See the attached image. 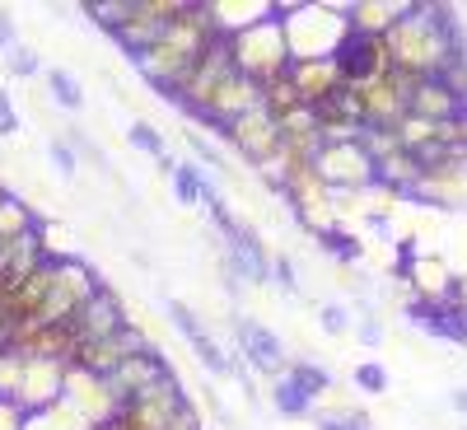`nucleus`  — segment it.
I'll return each mask as SVG.
<instances>
[{
	"label": "nucleus",
	"instance_id": "obj_28",
	"mask_svg": "<svg viewBox=\"0 0 467 430\" xmlns=\"http://www.w3.org/2000/svg\"><path fill=\"white\" fill-rule=\"evenodd\" d=\"M37 225H43V220H37V215L28 211V202H19L15 192H10L5 206H0V244H15V239H24V234H33Z\"/></svg>",
	"mask_w": 467,
	"mask_h": 430
},
{
	"label": "nucleus",
	"instance_id": "obj_24",
	"mask_svg": "<svg viewBox=\"0 0 467 430\" xmlns=\"http://www.w3.org/2000/svg\"><path fill=\"white\" fill-rule=\"evenodd\" d=\"M290 80H295V89H299V103H308V108H318V103H327L346 80H341V70H337V61L332 57H314V61H295L290 66Z\"/></svg>",
	"mask_w": 467,
	"mask_h": 430
},
{
	"label": "nucleus",
	"instance_id": "obj_40",
	"mask_svg": "<svg viewBox=\"0 0 467 430\" xmlns=\"http://www.w3.org/2000/svg\"><path fill=\"white\" fill-rule=\"evenodd\" d=\"M5 70H10V75H19V80H33V75H47V70H43V57H37L33 47H24V43L5 57Z\"/></svg>",
	"mask_w": 467,
	"mask_h": 430
},
{
	"label": "nucleus",
	"instance_id": "obj_45",
	"mask_svg": "<svg viewBox=\"0 0 467 430\" xmlns=\"http://www.w3.org/2000/svg\"><path fill=\"white\" fill-rule=\"evenodd\" d=\"M318 430H369V416L365 412H350V416H323Z\"/></svg>",
	"mask_w": 467,
	"mask_h": 430
},
{
	"label": "nucleus",
	"instance_id": "obj_3",
	"mask_svg": "<svg viewBox=\"0 0 467 430\" xmlns=\"http://www.w3.org/2000/svg\"><path fill=\"white\" fill-rule=\"evenodd\" d=\"M229 57H234V70L248 75L253 85H271L276 75H285L295 66V52H290L281 10L271 5L257 24H248L244 33H234L229 37Z\"/></svg>",
	"mask_w": 467,
	"mask_h": 430
},
{
	"label": "nucleus",
	"instance_id": "obj_5",
	"mask_svg": "<svg viewBox=\"0 0 467 430\" xmlns=\"http://www.w3.org/2000/svg\"><path fill=\"white\" fill-rule=\"evenodd\" d=\"M122 421L131 430H202V416H197V407L182 398L178 379H169V383L154 388V393L127 403L122 407Z\"/></svg>",
	"mask_w": 467,
	"mask_h": 430
},
{
	"label": "nucleus",
	"instance_id": "obj_7",
	"mask_svg": "<svg viewBox=\"0 0 467 430\" xmlns=\"http://www.w3.org/2000/svg\"><path fill=\"white\" fill-rule=\"evenodd\" d=\"M229 75H234V57H229V37L220 33L215 37V43L206 47V57L197 61V66H192L187 70V80L178 85V94L169 99V103H178L187 117H197V122H202V112L211 108V99H215V89L229 80Z\"/></svg>",
	"mask_w": 467,
	"mask_h": 430
},
{
	"label": "nucleus",
	"instance_id": "obj_13",
	"mask_svg": "<svg viewBox=\"0 0 467 430\" xmlns=\"http://www.w3.org/2000/svg\"><path fill=\"white\" fill-rule=\"evenodd\" d=\"M131 319H127V304H122V295H117L112 286H103L80 314H75V323H70V332H75V346H94V341H103V337H112V332H122Z\"/></svg>",
	"mask_w": 467,
	"mask_h": 430
},
{
	"label": "nucleus",
	"instance_id": "obj_26",
	"mask_svg": "<svg viewBox=\"0 0 467 430\" xmlns=\"http://www.w3.org/2000/svg\"><path fill=\"white\" fill-rule=\"evenodd\" d=\"M47 99L57 103V108H66V112H85V85L75 80L70 70H61V66H47Z\"/></svg>",
	"mask_w": 467,
	"mask_h": 430
},
{
	"label": "nucleus",
	"instance_id": "obj_42",
	"mask_svg": "<svg viewBox=\"0 0 467 430\" xmlns=\"http://www.w3.org/2000/svg\"><path fill=\"white\" fill-rule=\"evenodd\" d=\"M318 328L327 337H346L350 332V314H346V304H323L318 309Z\"/></svg>",
	"mask_w": 467,
	"mask_h": 430
},
{
	"label": "nucleus",
	"instance_id": "obj_21",
	"mask_svg": "<svg viewBox=\"0 0 467 430\" xmlns=\"http://www.w3.org/2000/svg\"><path fill=\"white\" fill-rule=\"evenodd\" d=\"M239 346H244L248 365H253V370H262V374H271V379H281V374L290 370L285 341H281L276 332H271L266 323H257V319H244V323H239Z\"/></svg>",
	"mask_w": 467,
	"mask_h": 430
},
{
	"label": "nucleus",
	"instance_id": "obj_33",
	"mask_svg": "<svg viewBox=\"0 0 467 430\" xmlns=\"http://www.w3.org/2000/svg\"><path fill=\"white\" fill-rule=\"evenodd\" d=\"M262 108H266L271 117H276V122H281V117H285L290 108H299V89H295V80H290V70H285V75H276L271 85H262Z\"/></svg>",
	"mask_w": 467,
	"mask_h": 430
},
{
	"label": "nucleus",
	"instance_id": "obj_10",
	"mask_svg": "<svg viewBox=\"0 0 467 430\" xmlns=\"http://www.w3.org/2000/svg\"><path fill=\"white\" fill-rule=\"evenodd\" d=\"M407 202H425L440 211H467V154H444L440 164L420 169Z\"/></svg>",
	"mask_w": 467,
	"mask_h": 430
},
{
	"label": "nucleus",
	"instance_id": "obj_38",
	"mask_svg": "<svg viewBox=\"0 0 467 430\" xmlns=\"http://www.w3.org/2000/svg\"><path fill=\"white\" fill-rule=\"evenodd\" d=\"M19 379H24V361L15 356L10 346H0V398H19Z\"/></svg>",
	"mask_w": 467,
	"mask_h": 430
},
{
	"label": "nucleus",
	"instance_id": "obj_19",
	"mask_svg": "<svg viewBox=\"0 0 467 430\" xmlns=\"http://www.w3.org/2000/svg\"><path fill=\"white\" fill-rule=\"evenodd\" d=\"M173 379V370H169V361L160 356V351H140V356H131L122 370H117L108 383L117 388V398H122V407L127 403H136V398H145V393H154L160 383H169Z\"/></svg>",
	"mask_w": 467,
	"mask_h": 430
},
{
	"label": "nucleus",
	"instance_id": "obj_46",
	"mask_svg": "<svg viewBox=\"0 0 467 430\" xmlns=\"http://www.w3.org/2000/svg\"><path fill=\"white\" fill-rule=\"evenodd\" d=\"M19 47V28H15V15L0 10V57H10Z\"/></svg>",
	"mask_w": 467,
	"mask_h": 430
},
{
	"label": "nucleus",
	"instance_id": "obj_27",
	"mask_svg": "<svg viewBox=\"0 0 467 430\" xmlns=\"http://www.w3.org/2000/svg\"><path fill=\"white\" fill-rule=\"evenodd\" d=\"M169 187H173V202H178V206H202L206 169H202V164H173V169H169Z\"/></svg>",
	"mask_w": 467,
	"mask_h": 430
},
{
	"label": "nucleus",
	"instance_id": "obj_52",
	"mask_svg": "<svg viewBox=\"0 0 467 430\" xmlns=\"http://www.w3.org/2000/svg\"><path fill=\"white\" fill-rule=\"evenodd\" d=\"M5 197H10V192H5V187H0V206H5Z\"/></svg>",
	"mask_w": 467,
	"mask_h": 430
},
{
	"label": "nucleus",
	"instance_id": "obj_35",
	"mask_svg": "<svg viewBox=\"0 0 467 430\" xmlns=\"http://www.w3.org/2000/svg\"><path fill=\"white\" fill-rule=\"evenodd\" d=\"M318 248H323V253H332V257H337L341 267H356V262L365 257V244L356 239V234H346L341 225L323 234V239H318Z\"/></svg>",
	"mask_w": 467,
	"mask_h": 430
},
{
	"label": "nucleus",
	"instance_id": "obj_8",
	"mask_svg": "<svg viewBox=\"0 0 467 430\" xmlns=\"http://www.w3.org/2000/svg\"><path fill=\"white\" fill-rule=\"evenodd\" d=\"M411 75H402V70H393L388 66L379 80H369V85H360L356 94H360V108H365V127H383V131H393L402 117L411 112Z\"/></svg>",
	"mask_w": 467,
	"mask_h": 430
},
{
	"label": "nucleus",
	"instance_id": "obj_14",
	"mask_svg": "<svg viewBox=\"0 0 467 430\" xmlns=\"http://www.w3.org/2000/svg\"><path fill=\"white\" fill-rule=\"evenodd\" d=\"M220 136H224L234 150H239L253 169H257V164H266L271 154L281 150V127H276V117H271L266 108H253L248 117H239V122L224 127Z\"/></svg>",
	"mask_w": 467,
	"mask_h": 430
},
{
	"label": "nucleus",
	"instance_id": "obj_51",
	"mask_svg": "<svg viewBox=\"0 0 467 430\" xmlns=\"http://www.w3.org/2000/svg\"><path fill=\"white\" fill-rule=\"evenodd\" d=\"M5 328H10V323H5V314H0V341H5Z\"/></svg>",
	"mask_w": 467,
	"mask_h": 430
},
{
	"label": "nucleus",
	"instance_id": "obj_50",
	"mask_svg": "<svg viewBox=\"0 0 467 430\" xmlns=\"http://www.w3.org/2000/svg\"><path fill=\"white\" fill-rule=\"evenodd\" d=\"M94 430H131L122 416H112V421H103V425H94Z\"/></svg>",
	"mask_w": 467,
	"mask_h": 430
},
{
	"label": "nucleus",
	"instance_id": "obj_18",
	"mask_svg": "<svg viewBox=\"0 0 467 430\" xmlns=\"http://www.w3.org/2000/svg\"><path fill=\"white\" fill-rule=\"evenodd\" d=\"M253 108H262V85H253L248 75H239V70H234L229 80L215 89L211 108L202 112V122H206V127H215V131H224V127H234V122H239V117H248Z\"/></svg>",
	"mask_w": 467,
	"mask_h": 430
},
{
	"label": "nucleus",
	"instance_id": "obj_34",
	"mask_svg": "<svg viewBox=\"0 0 467 430\" xmlns=\"http://www.w3.org/2000/svg\"><path fill=\"white\" fill-rule=\"evenodd\" d=\"M285 374H290V379H295V383H299L314 403L332 393V374H327L323 365H314V361H290V370H285Z\"/></svg>",
	"mask_w": 467,
	"mask_h": 430
},
{
	"label": "nucleus",
	"instance_id": "obj_31",
	"mask_svg": "<svg viewBox=\"0 0 467 430\" xmlns=\"http://www.w3.org/2000/svg\"><path fill=\"white\" fill-rule=\"evenodd\" d=\"M24 430H89V421L70 403H57V407H43V412H28Z\"/></svg>",
	"mask_w": 467,
	"mask_h": 430
},
{
	"label": "nucleus",
	"instance_id": "obj_44",
	"mask_svg": "<svg viewBox=\"0 0 467 430\" xmlns=\"http://www.w3.org/2000/svg\"><path fill=\"white\" fill-rule=\"evenodd\" d=\"M19 131V108L10 99V89H0V136H15Z\"/></svg>",
	"mask_w": 467,
	"mask_h": 430
},
{
	"label": "nucleus",
	"instance_id": "obj_1",
	"mask_svg": "<svg viewBox=\"0 0 467 430\" xmlns=\"http://www.w3.org/2000/svg\"><path fill=\"white\" fill-rule=\"evenodd\" d=\"M383 47L388 66L411 75V80H431V75H444L449 66L467 61L462 33L449 5H407V15L383 37Z\"/></svg>",
	"mask_w": 467,
	"mask_h": 430
},
{
	"label": "nucleus",
	"instance_id": "obj_4",
	"mask_svg": "<svg viewBox=\"0 0 467 430\" xmlns=\"http://www.w3.org/2000/svg\"><path fill=\"white\" fill-rule=\"evenodd\" d=\"M103 290V277L89 267V262H80V257H70V253H61L57 262H52V290H47V299H43V309H37V323L43 328H70L75 323V314L94 299Z\"/></svg>",
	"mask_w": 467,
	"mask_h": 430
},
{
	"label": "nucleus",
	"instance_id": "obj_6",
	"mask_svg": "<svg viewBox=\"0 0 467 430\" xmlns=\"http://www.w3.org/2000/svg\"><path fill=\"white\" fill-rule=\"evenodd\" d=\"M281 197L290 202L295 220H299L308 234H314V239H323L327 229H337V211H341V202H332V187L318 178L314 164H299V169L290 173V183H285Z\"/></svg>",
	"mask_w": 467,
	"mask_h": 430
},
{
	"label": "nucleus",
	"instance_id": "obj_49",
	"mask_svg": "<svg viewBox=\"0 0 467 430\" xmlns=\"http://www.w3.org/2000/svg\"><path fill=\"white\" fill-rule=\"evenodd\" d=\"M449 403H453V407L467 416V388H453V393H449Z\"/></svg>",
	"mask_w": 467,
	"mask_h": 430
},
{
	"label": "nucleus",
	"instance_id": "obj_22",
	"mask_svg": "<svg viewBox=\"0 0 467 430\" xmlns=\"http://www.w3.org/2000/svg\"><path fill=\"white\" fill-rule=\"evenodd\" d=\"M467 112V94H458L444 75H431V80L411 85V117H425V122H449V117Z\"/></svg>",
	"mask_w": 467,
	"mask_h": 430
},
{
	"label": "nucleus",
	"instance_id": "obj_16",
	"mask_svg": "<svg viewBox=\"0 0 467 430\" xmlns=\"http://www.w3.org/2000/svg\"><path fill=\"white\" fill-rule=\"evenodd\" d=\"M140 351H150V341H145V332L136 328V323H127L122 332H112V337H103V341H94V346H85L80 356H75V365L80 370H89V374H103V379H112L117 370H122L131 356H140Z\"/></svg>",
	"mask_w": 467,
	"mask_h": 430
},
{
	"label": "nucleus",
	"instance_id": "obj_47",
	"mask_svg": "<svg viewBox=\"0 0 467 430\" xmlns=\"http://www.w3.org/2000/svg\"><path fill=\"white\" fill-rule=\"evenodd\" d=\"M24 421H28V412H24L19 403L0 398V430H24Z\"/></svg>",
	"mask_w": 467,
	"mask_h": 430
},
{
	"label": "nucleus",
	"instance_id": "obj_2",
	"mask_svg": "<svg viewBox=\"0 0 467 430\" xmlns=\"http://www.w3.org/2000/svg\"><path fill=\"white\" fill-rule=\"evenodd\" d=\"M215 19H211V0L202 5V0H182V10H178V19L164 28V37L154 43L136 66H140V75L154 85V94L160 99H173L178 94V85L187 80V70L197 66L202 57H206V47L215 43Z\"/></svg>",
	"mask_w": 467,
	"mask_h": 430
},
{
	"label": "nucleus",
	"instance_id": "obj_9",
	"mask_svg": "<svg viewBox=\"0 0 467 430\" xmlns=\"http://www.w3.org/2000/svg\"><path fill=\"white\" fill-rule=\"evenodd\" d=\"M318 178L332 187V192H365L374 187V160L360 141H327L323 154L314 160Z\"/></svg>",
	"mask_w": 467,
	"mask_h": 430
},
{
	"label": "nucleus",
	"instance_id": "obj_37",
	"mask_svg": "<svg viewBox=\"0 0 467 430\" xmlns=\"http://www.w3.org/2000/svg\"><path fill=\"white\" fill-rule=\"evenodd\" d=\"M350 383L360 388V393H369V398H379V393H388V365H379V361H360L356 365V374H350Z\"/></svg>",
	"mask_w": 467,
	"mask_h": 430
},
{
	"label": "nucleus",
	"instance_id": "obj_17",
	"mask_svg": "<svg viewBox=\"0 0 467 430\" xmlns=\"http://www.w3.org/2000/svg\"><path fill=\"white\" fill-rule=\"evenodd\" d=\"M66 374L70 365L61 361H24V379H19V407L24 412H43V407H57L66 398Z\"/></svg>",
	"mask_w": 467,
	"mask_h": 430
},
{
	"label": "nucleus",
	"instance_id": "obj_25",
	"mask_svg": "<svg viewBox=\"0 0 467 430\" xmlns=\"http://www.w3.org/2000/svg\"><path fill=\"white\" fill-rule=\"evenodd\" d=\"M346 28L350 33H365V37H388L393 24L407 15V5H393V0H356V5H346Z\"/></svg>",
	"mask_w": 467,
	"mask_h": 430
},
{
	"label": "nucleus",
	"instance_id": "obj_15",
	"mask_svg": "<svg viewBox=\"0 0 467 430\" xmlns=\"http://www.w3.org/2000/svg\"><path fill=\"white\" fill-rule=\"evenodd\" d=\"M337 70H341V80L350 89H360L369 80H379V75L388 70V47H383V37H365V33H346V43L337 47Z\"/></svg>",
	"mask_w": 467,
	"mask_h": 430
},
{
	"label": "nucleus",
	"instance_id": "obj_11",
	"mask_svg": "<svg viewBox=\"0 0 467 430\" xmlns=\"http://www.w3.org/2000/svg\"><path fill=\"white\" fill-rule=\"evenodd\" d=\"M178 10H182V0H136V5H131V19L112 33L117 47H122L131 61H140V57L164 37V28L178 19Z\"/></svg>",
	"mask_w": 467,
	"mask_h": 430
},
{
	"label": "nucleus",
	"instance_id": "obj_32",
	"mask_svg": "<svg viewBox=\"0 0 467 430\" xmlns=\"http://www.w3.org/2000/svg\"><path fill=\"white\" fill-rule=\"evenodd\" d=\"M127 145H131V150H140V154H150V160L160 164L164 173L173 169V160H169V145H164L160 127H150V122H131V127H127Z\"/></svg>",
	"mask_w": 467,
	"mask_h": 430
},
{
	"label": "nucleus",
	"instance_id": "obj_36",
	"mask_svg": "<svg viewBox=\"0 0 467 430\" xmlns=\"http://www.w3.org/2000/svg\"><path fill=\"white\" fill-rule=\"evenodd\" d=\"M131 5H136V0H89V5H85V15H89L99 28L117 33V28H122V24L131 19Z\"/></svg>",
	"mask_w": 467,
	"mask_h": 430
},
{
	"label": "nucleus",
	"instance_id": "obj_12",
	"mask_svg": "<svg viewBox=\"0 0 467 430\" xmlns=\"http://www.w3.org/2000/svg\"><path fill=\"white\" fill-rule=\"evenodd\" d=\"M61 403H70L75 412H80V416L89 421V430L103 425V421H112V416H122V398H117V388H112L103 374H89V370H80V365H70V374H66V398H61Z\"/></svg>",
	"mask_w": 467,
	"mask_h": 430
},
{
	"label": "nucleus",
	"instance_id": "obj_43",
	"mask_svg": "<svg viewBox=\"0 0 467 430\" xmlns=\"http://www.w3.org/2000/svg\"><path fill=\"white\" fill-rule=\"evenodd\" d=\"M271 281H276L285 295H295L299 290V277H295V262L285 257V253H276V257H271Z\"/></svg>",
	"mask_w": 467,
	"mask_h": 430
},
{
	"label": "nucleus",
	"instance_id": "obj_30",
	"mask_svg": "<svg viewBox=\"0 0 467 430\" xmlns=\"http://www.w3.org/2000/svg\"><path fill=\"white\" fill-rule=\"evenodd\" d=\"M271 407L281 416H308L314 412V398H308L290 374H281V379H271Z\"/></svg>",
	"mask_w": 467,
	"mask_h": 430
},
{
	"label": "nucleus",
	"instance_id": "obj_41",
	"mask_svg": "<svg viewBox=\"0 0 467 430\" xmlns=\"http://www.w3.org/2000/svg\"><path fill=\"white\" fill-rule=\"evenodd\" d=\"M187 145H192V154H197V160L206 164V169H215V173H229V164H224V154L202 136V131H187Z\"/></svg>",
	"mask_w": 467,
	"mask_h": 430
},
{
	"label": "nucleus",
	"instance_id": "obj_20",
	"mask_svg": "<svg viewBox=\"0 0 467 430\" xmlns=\"http://www.w3.org/2000/svg\"><path fill=\"white\" fill-rule=\"evenodd\" d=\"M224 271H229V277H248L253 286H266L271 281V253L262 248V239H257L248 225H239L224 239Z\"/></svg>",
	"mask_w": 467,
	"mask_h": 430
},
{
	"label": "nucleus",
	"instance_id": "obj_29",
	"mask_svg": "<svg viewBox=\"0 0 467 430\" xmlns=\"http://www.w3.org/2000/svg\"><path fill=\"white\" fill-rule=\"evenodd\" d=\"M398 131V145L411 154V160H416V154H425V150H435L440 145V136H435V122H425V117H402V122L393 127Z\"/></svg>",
	"mask_w": 467,
	"mask_h": 430
},
{
	"label": "nucleus",
	"instance_id": "obj_23",
	"mask_svg": "<svg viewBox=\"0 0 467 430\" xmlns=\"http://www.w3.org/2000/svg\"><path fill=\"white\" fill-rule=\"evenodd\" d=\"M169 319H173V328L187 337V346L197 351V361H202L211 374H229V356L220 351V341L206 332V323H202L197 314H192V309H187L182 299H169Z\"/></svg>",
	"mask_w": 467,
	"mask_h": 430
},
{
	"label": "nucleus",
	"instance_id": "obj_39",
	"mask_svg": "<svg viewBox=\"0 0 467 430\" xmlns=\"http://www.w3.org/2000/svg\"><path fill=\"white\" fill-rule=\"evenodd\" d=\"M47 160H52V169H57L61 178L80 173V154H75V145H70L66 136H52V141H47Z\"/></svg>",
	"mask_w": 467,
	"mask_h": 430
},
{
	"label": "nucleus",
	"instance_id": "obj_48",
	"mask_svg": "<svg viewBox=\"0 0 467 430\" xmlns=\"http://www.w3.org/2000/svg\"><path fill=\"white\" fill-rule=\"evenodd\" d=\"M356 337H360L365 346H379V341H383V323H379L374 314H360V319H356Z\"/></svg>",
	"mask_w": 467,
	"mask_h": 430
}]
</instances>
